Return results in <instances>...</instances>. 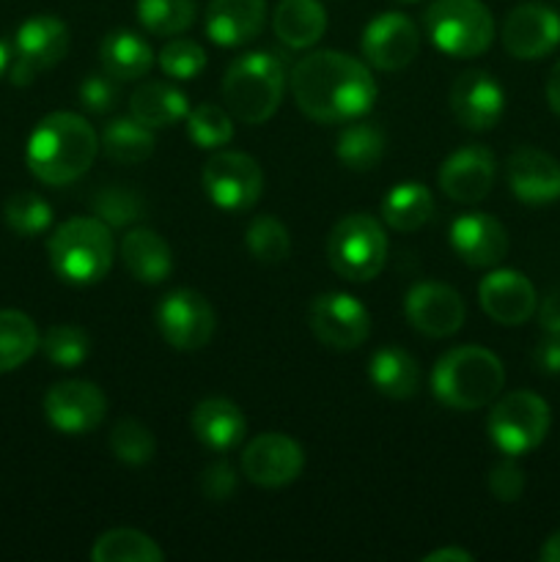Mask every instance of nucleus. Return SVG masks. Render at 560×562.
Wrapping results in <instances>:
<instances>
[{"label":"nucleus","mask_w":560,"mask_h":562,"mask_svg":"<svg viewBox=\"0 0 560 562\" xmlns=\"http://www.w3.org/2000/svg\"><path fill=\"white\" fill-rule=\"evenodd\" d=\"M289 86L296 108L316 124L362 119L377 102V80L368 66L338 49H318L296 60Z\"/></svg>","instance_id":"obj_1"},{"label":"nucleus","mask_w":560,"mask_h":562,"mask_svg":"<svg viewBox=\"0 0 560 562\" xmlns=\"http://www.w3.org/2000/svg\"><path fill=\"white\" fill-rule=\"evenodd\" d=\"M99 154V135L82 115L49 113L27 137L25 159L42 184L64 187L80 179Z\"/></svg>","instance_id":"obj_2"},{"label":"nucleus","mask_w":560,"mask_h":562,"mask_svg":"<svg viewBox=\"0 0 560 562\" xmlns=\"http://www.w3.org/2000/svg\"><path fill=\"white\" fill-rule=\"evenodd\" d=\"M505 384V368L483 346H459L439 357L432 373V393L443 406L475 412L492 404Z\"/></svg>","instance_id":"obj_3"},{"label":"nucleus","mask_w":560,"mask_h":562,"mask_svg":"<svg viewBox=\"0 0 560 562\" xmlns=\"http://www.w3.org/2000/svg\"><path fill=\"white\" fill-rule=\"evenodd\" d=\"M285 64L275 53H247L223 77L225 110L242 124H264L283 102Z\"/></svg>","instance_id":"obj_4"},{"label":"nucleus","mask_w":560,"mask_h":562,"mask_svg":"<svg viewBox=\"0 0 560 562\" xmlns=\"http://www.w3.org/2000/svg\"><path fill=\"white\" fill-rule=\"evenodd\" d=\"M49 263L71 285L99 283L113 267V234L99 217H71L49 236Z\"/></svg>","instance_id":"obj_5"},{"label":"nucleus","mask_w":560,"mask_h":562,"mask_svg":"<svg viewBox=\"0 0 560 562\" xmlns=\"http://www.w3.org/2000/svg\"><path fill=\"white\" fill-rule=\"evenodd\" d=\"M426 33L434 47L453 58H475L494 42V16L481 0H432Z\"/></svg>","instance_id":"obj_6"},{"label":"nucleus","mask_w":560,"mask_h":562,"mask_svg":"<svg viewBox=\"0 0 560 562\" xmlns=\"http://www.w3.org/2000/svg\"><path fill=\"white\" fill-rule=\"evenodd\" d=\"M329 267L351 283L373 280L388 261V236L371 214H346L327 239Z\"/></svg>","instance_id":"obj_7"},{"label":"nucleus","mask_w":560,"mask_h":562,"mask_svg":"<svg viewBox=\"0 0 560 562\" xmlns=\"http://www.w3.org/2000/svg\"><path fill=\"white\" fill-rule=\"evenodd\" d=\"M549 423H552V415H549L547 401L527 390H516L492 406L486 428L494 448L516 459L536 450L547 439Z\"/></svg>","instance_id":"obj_8"},{"label":"nucleus","mask_w":560,"mask_h":562,"mask_svg":"<svg viewBox=\"0 0 560 562\" xmlns=\"http://www.w3.org/2000/svg\"><path fill=\"white\" fill-rule=\"evenodd\" d=\"M203 192L223 212H247L264 190L261 165L242 151H214L203 165Z\"/></svg>","instance_id":"obj_9"},{"label":"nucleus","mask_w":560,"mask_h":562,"mask_svg":"<svg viewBox=\"0 0 560 562\" xmlns=\"http://www.w3.org/2000/svg\"><path fill=\"white\" fill-rule=\"evenodd\" d=\"M69 53V27L53 14L31 16L14 36V64L9 77L14 86H31L42 71L53 69Z\"/></svg>","instance_id":"obj_10"},{"label":"nucleus","mask_w":560,"mask_h":562,"mask_svg":"<svg viewBox=\"0 0 560 562\" xmlns=\"http://www.w3.org/2000/svg\"><path fill=\"white\" fill-rule=\"evenodd\" d=\"M157 327L165 344H170L173 349L198 351L212 340L214 329H217V316L206 296L192 289H179L170 291L159 302Z\"/></svg>","instance_id":"obj_11"},{"label":"nucleus","mask_w":560,"mask_h":562,"mask_svg":"<svg viewBox=\"0 0 560 562\" xmlns=\"http://www.w3.org/2000/svg\"><path fill=\"white\" fill-rule=\"evenodd\" d=\"M307 324L324 346L351 351L371 335V313L360 300L349 294H318L307 307Z\"/></svg>","instance_id":"obj_12"},{"label":"nucleus","mask_w":560,"mask_h":562,"mask_svg":"<svg viewBox=\"0 0 560 562\" xmlns=\"http://www.w3.org/2000/svg\"><path fill=\"white\" fill-rule=\"evenodd\" d=\"M44 415L55 431L80 437V434H91L102 426L104 415H108V398L93 382L69 379V382H58L47 390Z\"/></svg>","instance_id":"obj_13"},{"label":"nucleus","mask_w":560,"mask_h":562,"mask_svg":"<svg viewBox=\"0 0 560 562\" xmlns=\"http://www.w3.org/2000/svg\"><path fill=\"white\" fill-rule=\"evenodd\" d=\"M503 47L508 55L519 60H538L547 58L560 44V14L552 5H544L530 0L519 3L508 11L503 22Z\"/></svg>","instance_id":"obj_14"},{"label":"nucleus","mask_w":560,"mask_h":562,"mask_svg":"<svg viewBox=\"0 0 560 562\" xmlns=\"http://www.w3.org/2000/svg\"><path fill=\"white\" fill-rule=\"evenodd\" d=\"M421 33L401 11H384L373 16L362 31V58L379 71L406 69L417 58Z\"/></svg>","instance_id":"obj_15"},{"label":"nucleus","mask_w":560,"mask_h":562,"mask_svg":"<svg viewBox=\"0 0 560 562\" xmlns=\"http://www.w3.org/2000/svg\"><path fill=\"white\" fill-rule=\"evenodd\" d=\"M404 316L410 327L426 338H450L464 324V300L456 289L434 280L412 285L404 300Z\"/></svg>","instance_id":"obj_16"},{"label":"nucleus","mask_w":560,"mask_h":562,"mask_svg":"<svg viewBox=\"0 0 560 562\" xmlns=\"http://www.w3.org/2000/svg\"><path fill=\"white\" fill-rule=\"evenodd\" d=\"M305 453L291 437L278 431L258 434L242 453V475L264 488L289 486L300 477Z\"/></svg>","instance_id":"obj_17"},{"label":"nucleus","mask_w":560,"mask_h":562,"mask_svg":"<svg viewBox=\"0 0 560 562\" xmlns=\"http://www.w3.org/2000/svg\"><path fill=\"white\" fill-rule=\"evenodd\" d=\"M450 110L464 130L486 132L503 119L505 91L492 75L470 69L450 86Z\"/></svg>","instance_id":"obj_18"},{"label":"nucleus","mask_w":560,"mask_h":562,"mask_svg":"<svg viewBox=\"0 0 560 562\" xmlns=\"http://www.w3.org/2000/svg\"><path fill=\"white\" fill-rule=\"evenodd\" d=\"M483 313L503 327H519L530 322L538 307V294L530 280L516 269H494L478 285Z\"/></svg>","instance_id":"obj_19"},{"label":"nucleus","mask_w":560,"mask_h":562,"mask_svg":"<svg viewBox=\"0 0 560 562\" xmlns=\"http://www.w3.org/2000/svg\"><path fill=\"white\" fill-rule=\"evenodd\" d=\"M497 179V162L486 146H464L450 154L439 168V190L456 203L483 201Z\"/></svg>","instance_id":"obj_20"},{"label":"nucleus","mask_w":560,"mask_h":562,"mask_svg":"<svg viewBox=\"0 0 560 562\" xmlns=\"http://www.w3.org/2000/svg\"><path fill=\"white\" fill-rule=\"evenodd\" d=\"M505 179L516 201L527 206L560 201V162L541 148H516L505 162Z\"/></svg>","instance_id":"obj_21"},{"label":"nucleus","mask_w":560,"mask_h":562,"mask_svg":"<svg viewBox=\"0 0 560 562\" xmlns=\"http://www.w3.org/2000/svg\"><path fill=\"white\" fill-rule=\"evenodd\" d=\"M450 247L467 267L489 269L497 267L508 252V234L492 214H461L450 225Z\"/></svg>","instance_id":"obj_22"},{"label":"nucleus","mask_w":560,"mask_h":562,"mask_svg":"<svg viewBox=\"0 0 560 562\" xmlns=\"http://www.w3.org/2000/svg\"><path fill=\"white\" fill-rule=\"evenodd\" d=\"M264 0H209L206 36L220 47H242L264 31Z\"/></svg>","instance_id":"obj_23"},{"label":"nucleus","mask_w":560,"mask_h":562,"mask_svg":"<svg viewBox=\"0 0 560 562\" xmlns=\"http://www.w3.org/2000/svg\"><path fill=\"white\" fill-rule=\"evenodd\" d=\"M190 428L203 448L214 453H228L245 439L247 420L234 401L206 398L192 409Z\"/></svg>","instance_id":"obj_24"},{"label":"nucleus","mask_w":560,"mask_h":562,"mask_svg":"<svg viewBox=\"0 0 560 562\" xmlns=\"http://www.w3.org/2000/svg\"><path fill=\"white\" fill-rule=\"evenodd\" d=\"M121 261L137 283L157 285L173 272L170 245L152 228H132L121 239Z\"/></svg>","instance_id":"obj_25"},{"label":"nucleus","mask_w":560,"mask_h":562,"mask_svg":"<svg viewBox=\"0 0 560 562\" xmlns=\"http://www.w3.org/2000/svg\"><path fill=\"white\" fill-rule=\"evenodd\" d=\"M272 27L285 47L307 49L327 31V11L318 0H280L275 5Z\"/></svg>","instance_id":"obj_26"},{"label":"nucleus","mask_w":560,"mask_h":562,"mask_svg":"<svg viewBox=\"0 0 560 562\" xmlns=\"http://www.w3.org/2000/svg\"><path fill=\"white\" fill-rule=\"evenodd\" d=\"M368 379L382 395L393 401H406L421 390V366L410 351L399 346H384L373 351L368 362Z\"/></svg>","instance_id":"obj_27"},{"label":"nucleus","mask_w":560,"mask_h":562,"mask_svg":"<svg viewBox=\"0 0 560 562\" xmlns=\"http://www.w3.org/2000/svg\"><path fill=\"white\" fill-rule=\"evenodd\" d=\"M130 110L141 124L152 126V130H165V126H173L187 119L190 102H187L184 93L176 86H170V82L148 80L132 91Z\"/></svg>","instance_id":"obj_28"},{"label":"nucleus","mask_w":560,"mask_h":562,"mask_svg":"<svg viewBox=\"0 0 560 562\" xmlns=\"http://www.w3.org/2000/svg\"><path fill=\"white\" fill-rule=\"evenodd\" d=\"M104 71L115 80H141L154 66V49L132 31H113L99 44Z\"/></svg>","instance_id":"obj_29"},{"label":"nucleus","mask_w":560,"mask_h":562,"mask_svg":"<svg viewBox=\"0 0 560 562\" xmlns=\"http://www.w3.org/2000/svg\"><path fill=\"white\" fill-rule=\"evenodd\" d=\"M437 212L432 190L421 181H404L395 184L388 195L382 198V217L399 234H412L421 231Z\"/></svg>","instance_id":"obj_30"},{"label":"nucleus","mask_w":560,"mask_h":562,"mask_svg":"<svg viewBox=\"0 0 560 562\" xmlns=\"http://www.w3.org/2000/svg\"><path fill=\"white\" fill-rule=\"evenodd\" d=\"M154 143L157 140H154L152 126L141 124L135 115H130V119H113L104 126L102 137H99V151H104L110 162L137 165L152 157Z\"/></svg>","instance_id":"obj_31"},{"label":"nucleus","mask_w":560,"mask_h":562,"mask_svg":"<svg viewBox=\"0 0 560 562\" xmlns=\"http://www.w3.org/2000/svg\"><path fill=\"white\" fill-rule=\"evenodd\" d=\"M93 562H163L165 552L157 547L154 538L146 532L130 530V527H119V530H108L93 541L91 549Z\"/></svg>","instance_id":"obj_32"},{"label":"nucleus","mask_w":560,"mask_h":562,"mask_svg":"<svg viewBox=\"0 0 560 562\" xmlns=\"http://www.w3.org/2000/svg\"><path fill=\"white\" fill-rule=\"evenodd\" d=\"M38 329L31 316L20 311H0V373L16 371L36 355Z\"/></svg>","instance_id":"obj_33"},{"label":"nucleus","mask_w":560,"mask_h":562,"mask_svg":"<svg viewBox=\"0 0 560 562\" xmlns=\"http://www.w3.org/2000/svg\"><path fill=\"white\" fill-rule=\"evenodd\" d=\"M335 154H338L340 165H346L349 170H357V173L373 170L384 157L382 130L373 124H368V121L355 119V124H349L346 130H340Z\"/></svg>","instance_id":"obj_34"},{"label":"nucleus","mask_w":560,"mask_h":562,"mask_svg":"<svg viewBox=\"0 0 560 562\" xmlns=\"http://www.w3.org/2000/svg\"><path fill=\"white\" fill-rule=\"evenodd\" d=\"M137 20L154 36H179L195 22V0H137Z\"/></svg>","instance_id":"obj_35"},{"label":"nucleus","mask_w":560,"mask_h":562,"mask_svg":"<svg viewBox=\"0 0 560 562\" xmlns=\"http://www.w3.org/2000/svg\"><path fill=\"white\" fill-rule=\"evenodd\" d=\"M91 209L108 228H126L146 214V203L132 187L110 184L99 187L91 198Z\"/></svg>","instance_id":"obj_36"},{"label":"nucleus","mask_w":560,"mask_h":562,"mask_svg":"<svg viewBox=\"0 0 560 562\" xmlns=\"http://www.w3.org/2000/svg\"><path fill=\"white\" fill-rule=\"evenodd\" d=\"M187 135L195 146L220 151L234 137V115L214 102H203L187 113Z\"/></svg>","instance_id":"obj_37"},{"label":"nucleus","mask_w":560,"mask_h":562,"mask_svg":"<svg viewBox=\"0 0 560 562\" xmlns=\"http://www.w3.org/2000/svg\"><path fill=\"white\" fill-rule=\"evenodd\" d=\"M3 220L16 236L33 239L53 225V209L36 192H14L3 206Z\"/></svg>","instance_id":"obj_38"},{"label":"nucleus","mask_w":560,"mask_h":562,"mask_svg":"<svg viewBox=\"0 0 560 562\" xmlns=\"http://www.w3.org/2000/svg\"><path fill=\"white\" fill-rule=\"evenodd\" d=\"M245 241L250 256L261 263H280L291 252L289 228L278 217H269V214H261V217L247 225Z\"/></svg>","instance_id":"obj_39"},{"label":"nucleus","mask_w":560,"mask_h":562,"mask_svg":"<svg viewBox=\"0 0 560 562\" xmlns=\"http://www.w3.org/2000/svg\"><path fill=\"white\" fill-rule=\"evenodd\" d=\"M38 346L53 366L77 368L86 362L88 351H91V338L86 329L75 327V324H55L44 333Z\"/></svg>","instance_id":"obj_40"},{"label":"nucleus","mask_w":560,"mask_h":562,"mask_svg":"<svg viewBox=\"0 0 560 562\" xmlns=\"http://www.w3.org/2000/svg\"><path fill=\"white\" fill-rule=\"evenodd\" d=\"M110 453L130 467H143L157 453V439L141 420H119L110 431Z\"/></svg>","instance_id":"obj_41"},{"label":"nucleus","mask_w":560,"mask_h":562,"mask_svg":"<svg viewBox=\"0 0 560 562\" xmlns=\"http://www.w3.org/2000/svg\"><path fill=\"white\" fill-rule=\"evenodd\" d=\"M159 69L170 77V80H192L206 69V53L192 38H173L159 53Z\"/></svg>","instance_id":"obj_42"},{"label":"nucleus","mask_w":560,"mask_h":562,"mask_svg":"<svg viewBox=\"0 0 560 562\" xmlns=\"http://www.w3.org/2000/svg\"><path fill=\"white\" fill-rule=\"evenodd\" d=\"M489 492L500 503H516L525 494V472L516 464L514 456L492 467V472H489Z\"/></svg>","instance_id":"obj_43"},{"label":"nucleus","mask_w":560,"mask_h":562,"mask_svg":"<svg viewBox=\"0 0 560 562\" xmlns=\"http://www.w3.org/2000/svg\"><path fill=\"white\" fill-rule=\"evenodd\" d=\"M119 102V86H115V77L104 75H91L86 77V82L80 86V104L88 113L104 115L115 108Z\"/></svg>","instance_id":"obj_44"},{"label":"nucleus","mask_w":560,"mask_h":562,"mask_svg":"<svg viewBox=\"0 0 560 562\" xmlns=\"http://www.w3.org/2000/svg\"><path fill=\"white\" fill-rule=\"evenodd\" d=\"M236 488H239V477L228 461H214L201 472V492L206 499L225 503V499L234 497Z\"/></svg>","instance_id":"obj_45"},{"label":"nucleus","mask_w":560,"mask_h":562,"mask_svg":"<svg viewBox=\"0 0 560 562\" xmlns=\"http://www.w3.org/2000/svg\"><path fill=\"white\" fill-rule=\"evenodd\" d=\"M533 362H536L538 371L547 373V376L560 373V338L558 335H547V338L536 346V351H533Z\"/></svg>","instance_id":"obj_46"},{"label":"nucleus","mask_w":560,"mask_h":562,"mask_svg":"<svg viewBox=\"0 0 560 562\" xmlns=\"http://www.w3.org/2000/svg\"><path fill=\"white\" fill-rule=\"evenodd\" d=\"M538 322H541L544 333L560 338V285L544 296L541 307H538Z\"/></svg>","instance_id":"obj_47"},{"label":"nucleus","mask_w":560,"mask_h":562,"mask_svg":"<svg viewBox=\"0 0 560 562\" xmlns=\"http://www.w3.org/2000/svg\"><path fill=\"white\" fill-rule=\"evenodd\" d=\"M472 554L464 552V549H456V547H448V549H437V552H428L423 562H470Z\"/></svg>","instance_id":"obj_48"},{"label":"nucleus","mask_w":560,"mask_h":562,"mask_svg":"<svg viewBox=\"0 0 560 562\" xmlns=\"http://www.w3.org/2000/svg\"><path fill=\"white\" fill-rule=\"evenodd\" d=\"M547 102L552 108V113L560 115V60L552 66L547 77Z\"/></svg>","instance_id":"obj_49"},{"label":"nucleus","mask_w":560,"mask_h":562,"mask_svg":"<svg viewBox=\"0 0 560 562\" xmlns=\"http://www.w3.org/2000/svg\"><path fill=\"white\" fill-rule=\"evenodd\" d=\"M538 558H541L544 562H560V532H552V536L544 541Z\"/></svg>","instance_id":"obj_50"},{"label":"nucleus","mask_w":560,"mask_h":562,"mask_svg":"<svg viewBox=\"0 0 560 562\" xmlns=\"http://www.w3.org/2000/svg\"><path fill=\"white\" fill-rule=\"evenodd\" d=\"M11 66V55H9V47L3 44V38H0V77L5 75V69Z\"/></svg>","instance_id":"obj_51"},{"label":"nucleus","mask_w":560,"mask_h":562,"mask_svg":"<svg viewBox=\"0 0 560 562\" xmlns=\"http://www.w3.org/2000/svg\"><path fill=\"white\" fill-rule=\"evenodd\" d=\"M399 3H417V0H399Z\"/></svg>","instance_id":"obj_52"}]
</instances>
